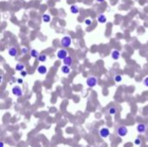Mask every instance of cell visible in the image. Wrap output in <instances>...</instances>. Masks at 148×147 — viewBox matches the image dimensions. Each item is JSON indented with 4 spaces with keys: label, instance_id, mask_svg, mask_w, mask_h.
<instances>
[{
    "label": "cell",
    "instance_id": "4fadbf2b",
    "mask_svg": "<svg viewBox=\"0 0 148 147\" xmlns=\"http://www.w3.org/2000/svg\"><path fill=\"white\" fill-rule=\"evenodd\" d=\"M70 11H71V13H73V14H78L80 10H79V7L77 6V5L73 4V5L70 6Z\"/></svg>",
    "mask_w": 148,
    "mask_h": 147
},
{
    "label": "cell",
    "instance_id": "44dd1931",
    "mask_svg": "<svg viewBox=\"0 0 148 147\" xmlns=\"http://www.w3.org/2000/svg\"><path fill=\"white\" fill-rule=\"evenodd\" d=\"M85 24L86 25H88V26H89V25H91L92 24V20H91V19H86V20H85Z\"/></svg>",
    "mask_w": 148,
    "mask_h": 147
},
{
    "label": "cell",
    "instance_id": "7c38bea8",
    "mask_svg": "<svg viewBox=\"0 0 148 147\" xmlns=\"http://www.w3.org/2000/svg\"><path fill=\"white\" fill-rule=\"evenodd\" d=\"M111 56L113 60H118V59L119 58V56H120V53H119V51H118V50L114 49L112 51Z\"/></svg>",
    "mask_w": 148,
    "mask_h": 147
},
{
    "label": "cell",
    "instance_id": "2e32d148",
    "mask_svg": "<svg viewBox=\"0 0 148 147\" xmlns=\"http://www.w3.org/2000/svg\"><path fill=\"white\" fill-rule=\"evenodd\" d=\"M43 21L44 23H49L51 21V17L49 14H43Z\"/></svg>",
    "mask_w": 148,
    "mask_h": 147
},
{
    "label": "cell",
    "instance_id": "cb8c5ba5",
    "mask_svg": "<svg viewBox=\"0 0 148 147\" xmlns=\"http://www.w3.org/2000/svg\"><path fill=\"white\" fill-rule=\"evenodd\" d=\"M21 75H22V77H25L26 76V75H27V73L25 72L24 70H23V71H21Z\"/></svg>",
    "mask_w": 148,
    "mask_h": 147
},
{
    "label": "cell",
    "instance_id": "3957f363",
    "mask_svg": "<svg viewBox=\"0 0 148 147\" xmlns=\"http://www.w3.org/2000/svg\"><path fill=\"white\" fill-rule=\"evenodd\" d=\"M127 133H128L127 128L126 126H119L117 129V133L119 137H125L126 135L127 134Z\"/></svg>",
    "mask_w": 148,
    "mask_h": 147
},
{
    "label": "cell",
    "instance_id": "ba28073f",
    "mask_svg": "<svg viewBox=\"0 0 148 147\" xmlns=\"http://www.w3.org/2000/svg\"><path fill=\"white\" fill-rule=\"evenodd\" d=\"M47 68H46V66H44V65H40L38 68H37V72L39 73L40 75H46L47 74Z\"/></svg>",
    "mask_w": 148,
    "mask_h": 147
},
{
    "label": "cell",
    "instance_id": "83f0119b",
    "mask_svg": "<svg viewBox=\"0 0 148 147\" xmlns=\"http://www.w3.org/2000/svg\"><path fill=\"white\" fill-rule=\"evenodd\" d=\"M0 145H1V147H4V142H0Z\"/></svg>",
    "mask_w": 148,
    "mask_h": 147
},
{
    "label": "cell",
    "instance_id": "e0dca14e",
    "mask_svg": "<svg viewBox=\"0 0 148 147\" xmlns=\"http://www.w3.org/2000/svg\"><path fill=\"white\" fill-rule=\"evenodd\" d=\"M30 56L33 58H38L39 56V52L36 49H31L30 50Z\"/></svg>",
    "mask_w": 148,
    "mask_h": 147
},
{
    "label": "cell",
    "instance_id": "7a4b0ae2",
    "mask_svg": "<svg viewBox=\"0 0 148 147\" xmlns=\"http://www.w3.org/2000/svg\"><path fill=\"white\" fill-rule=\"evenodd\" d=\"M11 92H12V93L15 96H17V97H21V96L23 94V90H22V88H21L19 86H14V87H12Z\"/></svg>",
    "mask_w": 148,
    "mask_h": 147
},
{
    "label": "cell",
    "instance_id": "ac0fdd59",
    "mask_svg": "<svg viewBox=\"0 0 148 147\" xmlns=\"http://www.w3.org/2000/svg\"><path fill=\"white\" fill-rule=\"evenodd\" d=\"M38 61H39L40 62H46V60H47V56H46L45 54H42V55H39V56H38Z\"/></svg>",
    "mask_w": 148,
    "mask_h": 147
},
{
    "label": "cell",
    "instance_id": "30bf717a",
    "mask_svg": "<svg viewBox=\"0 0 148 147\" xmlns=\"http://www.w3.org/2000/svg\"><path fill=\"white\" fill-rule=\"evenodd\" d=\"M97 20H98V22L100 23H107V18L104 14H100L98 16V17H97Z\"/></svg>",
    "mask_w": 148,
    "mask_h": 147
},
{
    "label": "cell",
    "instance_id": "484cf974",
    "mask_svg": "<svg viewBox=\"0 0 148 147\" xmlns=\"http://www.w3.org/2000/svg\"><path fill=\"white\" fill-rule=\"evenodd\" d=\"M27 51H28V49H27L26 48H23V49H22V53H23V54H25Z\"/></svg>",
    "mask_w": 148,
    "mask_h": 147
},
{
    "label": "cell",
    "instance_id": "5bb4252c",
    "mask_svg": "<svg viewBox=\"0 0 148 147\" xmlns=\"http://www.w3.org/2000/svg\"><path fill=\"white\" fill-rule=\"evenodd\" d=\"M61 70H62V72L63 73V74H65V75H68V74H69L70 73V67L69 66H67V65H63V66L62 67V69H61Z\"/></svg>",
    "mask_w": 148,
    "mask_h": 147
},
{
    "label": "cell",
    "instance_id": "d4e9b609",
    "mask_svg": "<svg viewBox=\"0 0 148 147\" xmlns=\"http://www.w3.org/2000/svg\"><path fill=\"white\" fill-rule=\"evenodd\" d=\"M17 82H18L19 84H23V80L22 78L17 79Z\"/></svg>",
    "mask_w": 148,
    "mask_h": 147
},
{
    "label": "cell",
    "instance_id": "7402d4cb",
    "mask_svg": "<svg viewBox=\"0 0 148 147\" xmlns=\"http://www.w3.org/2000/svg\"><path fill=\"white\" fill-rule=\"evenodd\" d=\"M134 144L136 145H141V139H136L135 141H134Z\"/></svg>",
    "mask_w": 148,
    "mask_h": 147
},
{
    "label": "cell",
    "instance_id": "d6986e66",
    "mask_svg": "<svg viewBox=\"0 0 148 147\" xmlns=\"http://www.w3.org/2000/svg\"><path fill=\"white\" fill-rule=\"evenodd\" d=\"M116 112H117V109H116V107H114V106H111V107L108 108V113L111 114V115L115 114Z\"/></svg>",
    "mask_w": 148,
    "mask_h": 147
},
{
    "label": "cell",
    "instance_id": "8fae6325",
    "mask_svg": "<svg viewBox=\"0 0 148 147\" xmlns=\"http://www.w3.org/2000/svg\"><path fill=\"white\" fill-rule=\"evenodd\" d=\"M146 130V125L144 124H139L137 126V131H138L140 133H144Z\"/></svg>",
    "mask_w": 148,
    "mask_h": 147
},
{
    "label": "cell",
    "instance_id": "9c48e42d",
    "mask_svg": "<svg viewBox=\"0 0 148 147\" xmlns=\"http://www.w3.org/2000/svg\"><path fill=\"white\" fill-rule=\"evenodd\" d=\"M63 64L71 67L73 64V58L72 57H70V56H67V57L63 60Z\"/></svg>",
    "mask_w": 148,
    "mask_h": 147
},
{
    "label": "cell",
    "instance_id": "5b68a950",
    "mask_svg": "<svg viewBox=\"0 0 148 147\" xmlns=\"http://www.w3.org/2000/svg\"><path fill=\"white\" fill-rule=\"evenodd\" d=\"M56 56H57V58L60 59V60H64L68 56V52L66 51L65 49H60L58 50Z\"/></svg>",
    "mask_w": 148,
    "mask_h": 147
},
{
    "label": "cell",
    "instance_id": "9a60e30c",
    "mask_svg": "<svg viewBox=\"0 0 148 147\" xmlns=\"http://www.w3.org/2000/svg\"><path fill=\"white\" fill-rule=\"evenodd\" d=\"M24 69H25V65L23 64V63H17L16 65V67H15V69L16 71H19V72L24 70Z\"/></svg>",
    "mask_w": 148,
    "mask_h": 147
},
{
    "label": "cell",
    "instance_id": "ffe728a7",
    "mask_svg": "<svg viewBox=\"0 0 148 147\" xmlns=\"http://www.w3.org/2000/svg\"><path fill=\"white\" fill-rule=\"evenodd\" d=\"M113 79H114L115 82H120L122 81V76L120 75H115Z\"/></svg>",
    "mask_w": 148,
    "mask_h": 147
},
{
    "label": "cell",
    "instance_id": "603a6c76",
    "mask_svg": "<svg viewBox=\"0 0 148 147\" xmlns=\"http://www.w3.org/2000/svg\"><path fill=\"white\" fill-rule=\"evenodd\" d=\"M143 83H144V85L146 86V87H148V76L146 77V78L144 79V81H143Z\"/></svg>",
    "mask_w": 148,
    "mask_h": 147
},
{
    "label": "cell",
    "instance_id": "277c9868",
    "mask_svg": "<svg viewBox=\"0 0 148 147\" xmlns=\"http://www.w3.org/2000/svg\"><path fill=\"white\" fill-rule=\"evenodd\" d=\"M97 84V79L94 76H91L89 78L87 79V85L89 87H95Z\"/></svg>",
    "mask_w": 148,
    "mask_h": 147
},
{
    "label": "cell",
    "instance_id": "52a82bcc",
    "mask_svg": "<svg viewBox=\"0 0 148 147\" xmlns=\"http://www.w3.org/2000/svg\"><path fill=\"white\" fill-rule=\"evenodd\" d=\"M109 134H110V132L107 127H103L100 130V135H101V138H107Z\"/></svg>",
    "mask_w": 148,
    "mask_h": 147
},
{
    "label": "cell",
    "instance_id": "4316f807",
    "mask_svg": "<svg viewBox=\"0 0 148 147\" xmlns=\"http://www.w3.org/2000/svg\"><path fill=\"white\" fill-rule=\"evenodd\" d=\"M96 1H97L98 3H103L104 1H105V0H96Z\"/></svg>",
    "mask_w": 148,
    "mask_h": 147
},
{
    "label": "cell",
    "instance_id": "6da1fadb",
    "mask_svg": "<svg viewBox=\"0 0 148 147\" xmlns=\"http://www.w3.org/2000/svg\"><path fill=\"white\" fill-rule=\"evenodd\" d=\"M72 43V38L70 37V36H68V35H66V36H63L61 40V44H62V47L64 48H68L71 45Z\"/></svg>",
    "mask_w": 148,
    "mask_h": 147
},
{
    "label": "cell",
    "instance_id": "8992f818",
    "mask_svg": "<svg viewBox=\"0 0 148 147\" xmlns=\"http://www.w3.org/2000/svg\"><path fill=\"white\" fill-rule=\"evenodd\" d=\"M8 54L10 55V56H12V57H16L17 55H18V50L16 47H10L8 49Z\"/></svg>",
    "mask_w": 148,
    "mask_h": 147
}]
</instances>
